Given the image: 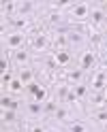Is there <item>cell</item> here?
Wrapping results in <instances>:
<instances>
[{
  "instance_id": "5bb4252c",
  "label": "cell",
  "mask_w": 107,
  "mask_h": 132,
  "mask_svg": "<svg viewBox=\"0 0 107 132\" xmlns=\"http://www.w3.org/2000/svg\"><path fill=\"white\" fill-rule=\"evenodd\" d=\"M19 79L24 81V83H28V81L32 79V70H28V68H26V70H22V72H19Z\"/></svg>"
},
{
  "instance_id": "7a4b0ae2",
  "label": "cell",
  "mask_w": 107,
  "mask_h": 132,
  "mask_svg": "<svg viewBox=\"0 0 107 132\" xmlns=\"http://www.w3.org/2000/svg\"><path fill=\"white\" fill-rule=\"evenodd\" d=\"M67 40H69V45H81L84 36H81L79 30H67Z\"/></svg>"
},
{
  "instance_id": "cb8c5ba5",
  "label": "cell",
  "mask_w": 107,
  "mask_h": 132,
  "mask_svg": "<svg viewBox=\"0 0 107 132\" xmlns=\"http://www.w3.org/2000/svg\"><path fill=\"white\" fill-rule=\"evenodd\" d=\"M2 81H4V83H11L13 79H11V75H9V72H4V75H2Z\"/></svg>"
},
{
  "instance_id": "e0dca14e",
  "label": "cell",
  "mask_w": 107,
  "mask_h": 132,
  "mask_svg": "<svg viewBox=\"0 0 107 132\" xmlns=\"http://www.w3.org/2000/svg\"><path fill=\"white\" fill-rule=\"evenodd\" d=\"M75 96H77V98H84V96H86V85H77V87H75Z\"/></svg>"
},
{
  "instance_id": "44dd1931",
  "label": "cell",
  "mask_w": 107,
  "mask_h": 132,
  "mask_svg": "<svg viewBox=\"0 0 107 132\" xmlns=\"http://www.w3.org/2000/svg\"><path fill=\"white\" fill-rule=\"evenodd\" d=\"M43 111H49V113H56L58 109H56V104H54V102H47V104L43 106Z\"/></svg>"
},
{
  "instance_id": "484cf974",
  "label": "cell",
  "mask_w": 107,
  "mask_h": 132,
  "mask_svg": "<svg viewBox=\"0 0 107 132\" xmlns=\"http://www.w3.org/2000/svg\"><path fill=\"white\" fill-rule=\"evenodd\" d=\"M32 132H45V130L41 128V126H34V128H32Z\"/></svg>"
},
{
  "instance_id": "6da1fadb",
  "label": "cell",
  "mask_w": 107,
  "mask_h": 132,
  "mask_svg": "<svg viewBox=\"0 0 107 132\" xmlns=\"http://www.w3.org/2000/svg\"><path fill=\"white\" fill-rule=\"evenodd\" d=\"M94 62H96V57H94V53H92V51L81 53V57H79V66H81V70L92 68V66H94Z\"/></svg>"
},
{
  "instance_id": "30bf717a",
  "label": "cell",
  "mask_w": 107,
  "mask_h": 132,
  "mask_svg": "<svg viewBox=\"0 0 107 132\" xmlns=\"http://www.w3.org/2000/svg\"><path fill=\"white\" fill-rule=\"evenodd\" d=\"M9 87H11V92H15V94H17V92H22L24 81H22V79H17V81H11V83H9Z\"/></svg>"
},
{
  "instance_id": "277c9868",
  "label": "cell",
  "mask_w": 107,
  "mask_h": 132,
  "mask_svg": "<svg viewBox=\"0 0 107 132\" xmlns=\"http://www.w3.org/2000/svg\"><path fill=\"white\" fill-rule=\"evenodd\" d=\"M56 62H58V66L69 64V62H71V53H69V51H64V49H60V51L56 53Z\"/></svg>"
},
{
  "instance_id": "f1b7e54d",
  "label": "cell",
  "mask_w": 107,
  "mask_h": 132,
  "mask_svg": "<svg viewBox=\"0 0 107 132\" xmlns=\"http://www.w3.org/2000/svg\"><path fill=\"white\" fill-rule=\"evenodd\" d=\"M105 98H107V92H105Z\"/></svg>"
},
{
  "instance_id": "8992f818",
  "label": "cell",
  "mask_w": 107,
  "mask_h": 132,
  "mask_svg": "<svg viewBox=\"0 0 107 132\" xmlns=\"http://www.w3.org/2000/svg\"><path fill=\"white\" fill-rule=\"evenodd\" d=\"M105 81H107V77L103 75V72H98V75L94 77V81H92V87H94V89H101V87H105Z\"/></svg>"
},
{
  "instance_id": "8fae6325",
  "label": "cell",
  "mask_w": 107,
  "mask_h": 132,
  "mask_svg": "<svg viewBox=\"0 0 107 132\" xmlns=\"http://www.w3.org/2000/svg\"><path fill=\"white\" fill-rule=\"evenodd\" d=\"M56 47H60V49H67L69 47V40H67V36H56Z\"/></svg>"
},
{
  "instance_id": "ac0fdd59",
  "label": "cell",
  "mask_w": 107,
  "mask_h": 132,
  "mask_svg": "<svg viewBox=\"0 0 107 132\" xmlns=\"http://www.w3.org/2000/svg\"><path fill=\"white\" fill-rule=\"evenodd\" d=\"M49 21H52V23H60L62 21V15L60 13H52V15H49Z\"/></svg>"
},
{
  "instance_id": "603a6c76",
  "label": "cell",
  "mask_w": 107,
  "mask_h": 132,
  "mask_svg": "<svg viewBox=\"0 0 107 132\" xmlns=\"http://www.w3.org/2000/svg\"><path fill=\"white\" fill-rule=\"evenodd\" d=\"M105 102H107L105 96H96V98H94V104H105Z\"/></svg>"
},
{
  "instance_id": "9a60e30c",
  "label": "cell",
  "mask_w": 107,
  "mask_h": 132,
  "mask_svg": "<svg viewBox=\"0 0 107 132\" xmlns=\"http://www.w3.org/2000/svg\"><path fill=\"white\" fill-rule=\"evenodd\" d=\"M45 100V89H37V94H34V102H43Z\"/></svg>"
},
{
  "instance_id": "ffe728a7",
  "label": "cell",
  "mask_w": 107,
  "mask_h": 132,
  "mask_svg": "<svg viewBox=\"0 0 107 132\" xmlns=\"http://www.w3.org/2000/svg\"><path fill=\"white\" fill-rule=\"evenodd\" d=\"M69 79H71V81H79V79H81V70H73L71 75H69Z\"/></svg>"
},
{
  "instance_id": "2e32d148",
  "label": "cell",
  "mask_w": 107,
  "mask_h": 132,
  "mask_svg": "<svg viewBox=\"0 0 107 132\" xmlns=\"http://www.w3.org/2000/svg\"><path fill=\"white\" fill-rule=\"evenodd\" d=\"M94 117H96V121H101V123H107V111H98V113L94 115Z\"/></svg>"
},
{
  "instance_id": "4fadbf2b",
  "label": "cell",
  "mask_w": 107,
  "mask_h": 132,
  "mask_svg": "<svg viewBox=\"0 0 107 132\" xmlns=\"http://www.w3.org/2000/svg\"><path fill=\"white\" fill-rule=\"evenodd\" d=\"M103 19H105V13L103 11H92V21L94 23H101Z\"/></svg>"
},
{
  "instance_id": "83f0119b",
  "label": "cell",
  "mask_w": 107,
  "mask_h": 132,
  "mask_svg": "<svg viewBox=\"0 0 107 132\" xmlns=\"http://www.w3.org/2000/svg\"><path fill=\"white\" fill-rule=\"evenodd\" d=\"M105 38H107V30H105Z\"/></svg>"
},
{
  "instance_id": "52a82bcc",
  "label": "cell",
  "mask_w": 107,
  "mask_h": 132,
  "mask_svg": "<svg viewBox=\"0 0 107 132\" xmlns=\"http://www.w3.org/2000/svg\"><path fill=\"white\" fill-rule=\"evenodd\" d=\"M28 113L34 115V117H37V115H41V113H43V106H41V102H30V104H28Z\"/></svg>"
},
{
  "instance_id": "7c38bea8",
  "label": "cell",
  "mask_w": 107,
  "mask_h": 132,
  "mask_svg": "<svg viewBox=\"0 0 107 132\" xmlns=\"http://www.w3.org/2000/svg\"><path fill=\"white\" fill-rule=\"evenodd\" d=\"M69 132H86V126H84V123H71V126H69Z\"/></svg>"
},
{
  "instance_id": "d6986e66",
  "label": "cell",
  "mask_w": 107,
  "mask_h": 132,
  "mask_svg": "<svg viewBox=\"0 0 107 132\" xmlns=\"http://www.w3.org/2000/svg\"><path fill=\"white\" fill-rule=\"evenodd\" d=\"M67 115H69L67 109H58V111H56V117H58V119H67Z\"/></svg>"
},
{
  "instance_id": "4316f807",
  "label": "cell",
  "mask_w": 107,
  "mask_h": 132,
  "mask_svg": "<svg viewBox=\"0 0 107 132\" xmlns=\"http://www.w3.org/2000/svg\"><path fill=\"white\" fill-rule=\"evenodd\" d=\"M103 66H105V68H107V55L103 57Z\"/></svg>"
},
{
  "instance_id": "7402d4cb",
  "label": "cell",
  "mask_w": 107,
  "mask_h": 132,
  "mask_svg": "<svg viewBox=\"0 0 107 132\" xmlns=\"http://www.w3.org/2000/svg\"><path fill=\"white\" fill-rule=\"evenodd\" d=\"M2 119H4V121H13V119H15V113H13V111H6V113L2 115Z\"/></svg>"
},
{
  "instance_id": "9c48e42d",
  "label": "cell",
  "mask_w": 107,
  "mask_h": 132,
  "mask_svg": "<svg viewBox=\"0 0 107 132\" xmlns=\"http://www.w3.org/2000/svg\"><path fill=\"white\" fill-rule=\"evenodd\" d=\"M32 45H34V49H37V51H41V49H45L47 40H45V36H37V38H34V43H32Z\"/></svg>"
},
{
  "instance_id": "ba28073f",
  "label": "cell",
  "mask_w": 107,
  "mask_h": 132,
  "mask_svg": "<svg viewBox=\"0 0 107 132\" xmlns=\"http://www.w3.org/2000/svg\"><path fill=\"white\" fill-rule=\"evenodd\" d=\"M15 62H19V64H26V62H28V51L19 49V51L15 53Z\"/></svg>"
},
{
  "instance_id": "5b68a950",
  "label": "cell",
  "mask_w": 107,
  "mask_h": 132,
  "mask_svg": "<svg viewBox=\"0 0 107 132\" xmlns=\"http://www.w3.org/2000/svg\"><path fill=\"white\" fill-rule=\"evenodd\" d=\"M24 43V36L22 34H11L9 38H6V45H9V47H19Z\"/></svg>"
},
{
  "instance_id": "d4e9b609",
  "label": "cell",
  "mask_w": 107,
  "mask_h": 132,
  "mask_svg": "<svg viewBox=\"0 0 107 132\" xmlns=\"http://www.w3.org/2000/svg\"><path fill=\"white\" fill-rule=\"evenodd\" d=\"M0 102H2V106H11V98H6V96H4Z\"/></svg>"
},
{
  "instance_id": "3957f363",
  "label": "cell",
  "mask_w": 107,
  "mask_h": 132,
  "mask_svg": "<svg viewBox=\"0 0 107 132\" xmlns=\"http://www.w3.org/2000/svg\"><path fill=\"white\" fill-rule=\"evenodd\" d=\"M71 15H73V19H84L86 15H88V6H86V4H77L75 9H73Z\"/></svg>"
}]
</instances>
